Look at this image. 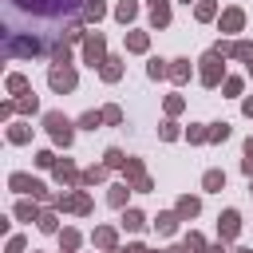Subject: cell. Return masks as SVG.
I'll return each mask as SVG.
<instances>
[{
    "instance_id": "19",
    "label": "cell",
    "mask_w": 253,
    "mask_h": 253,
    "mask_svg": "<svg viewBox=\"0 0 253 253\" xmlns=\"http://www.w3.org/2000/svg\"><path fill=\"white\" fill-rule=\"evenodd\" d=\"M99 75H103L107 83H115V79H123V59H115V55H111V59H107V63L99 67Z\"/></svg>"
},
{
    "instance_id": "34",
    "label": "cell",
    "mask_w": 253,
    "mask_h": 253,
    "mask_svg": "<svg viewBox=\"0 0 253 253\" xmlns=\"http://www.w3.org/2000/svg\"><path fill=\"white\" fill-rule=\"evenodd\" d=\"M40 229H43V233H55V229H59V217H55V210H43V213H40Z\"/></svg>"
},
{
    "instance_id": "8",
    "label": "cell",
    "mask_w": 253,
    "mask_h": 253,
    "mask_svg": "<svg viewBox=\"0 0 253 253\" xmlns=\"http://www.w3.org/2000/svg\"><path fill=\"white\" fill-rule=\"evenodd\" d=\"M8 186H12L16 194H32V198H47V186H43L40 178H32V174H20V170H16L12 178H8Z\"/></svg>"
},
{
    "instance_id": "28",
    "label": "cell",
    "mask_w": 253,
    "mask_h": 253,
    "mask_svg": "<svg viewBox=\"0 0 253 253\" xmlns=\"http://www.w3.org/2000/svg\"><path fill=\"white\" fill-rule=\"evenodd\" d=\"M233 59H241V63H249L253 59V43L249 40H233V51H229Z\"/></svg>"
},
{
    "instance_id": "2",
    "label": "cell",
    "mask_w": 253,
    "mask_h": 253,
    "mask_svg": "<svg viewBox=\"0 0 253 253\" xmlns=\"http://www.w3.org/2000/svg\"><path fill=\"white\" fill-rule=\"evenodd\" d=\"M4 55L8 59H32V55H47V43L36 36H4Z\"/></svg>"
},
{
    "instance_id": "24",
    "label": "cell",
    "mask_w": 253,
    "mask_h": 253,
    "mask_svg": "<svg viewBox=\"0 0 253 253\" xmlns=\"http://www.w3.org/2000/svg\"><path fill=\"white\" fill-rule=\"evenodd\" d=\"M103 166H111V170H123V166H126V154H123L119 146H107V154H103Z\"/></svg>"
},
{
    "instance_id": "7",
    "label": "cell",
    "mask_w": 253,
    "mask_h": 253,
    "mask_svg": "<svg viewBox=\"0 0 253 253\" xmlns=\"http://www.w3.org/2000/svg\"><path fill=\"white\" fill-rule=\"evenodd\" d=\"M51 206H55V210H71V213H91V198H87V190L59 194V198H51Z\"/></svg>"
},
{
    "instance_id": "44",
    "label": "cell",
    "mask_w": 253,
    "mask_h": 253,
    "mask_svg": "<svg viewBox=\"0 0 253 253\" xmlns=\"http://www.w3.org/2000/svg\"><path fill=\"white\" fill-rule=\"evenodd\" d=\"M158 134H162L166 142H174V138H178V123H162V130H158Z\"/></svg>"
},
{
    "instance_id": "49",
    "label": "cell",
    "mask_w": 253,
    "mask_h": 253,
    "mask_svg": "<svg viewBox=\"0 0 253 253\" xmlns=\"http://www.w3.org/2000/svg\"><path fill=\"white\" fill-rule=\"evenodd\" d=\"M162 253H190L186 245H170V249H162Z\"/></svg>"
},
{
    "instance_id": "45",
    "label": "cell",
    "mask_w": 253,
    "mask_h": 253,
    "mask_svg": "<svg viewBox=\"0 0 253 253\" xmlns=\"http://www.w3.org/2000/svg\"><path fill=\"white\" fill-rule=\"evenodd\" d=\"M178 111H182V95H170L166 99V115H178Z\"/></svg>"
},
{
    "instance_id": "11",
    "label": "cell",
    "mask_w": 253,
    "mask_h": 253,
    "mask_svg": "<svg viewBox=\"0 0 253 253\" xmlns=\"http://www.w3.org/2000/svg\"><path fill=\"white\" fill-rule=\"evenodd\" d=\"M55 182L59 186H83V174L75 170L71 158H63V162H55Z\"/></svg>"
},
{
    "instance_id": "29",
    "label": "cell",
    "mask_w": 253,
    "mask_h": 253,
    "mask_svg": "<svg viewBox=\"0 0 253 253\" xmlns=\"http://www.w3.org/2000/svg\"><path fill=\"white\" fill-rule=\"evenodd\" d=\"M194 16H198V20L206 24V20H213V16H217V4H213V0H198V8H194Z\"/></svg>"
},
{
    "instance_id": "37",
    "label": "cell",
    "mask_w": 253,
    "mask_h": 253,
    "mask_svg": "<svg viewBox=\"0 0 253 253\" xmlns=\"http://www.w3.org/2000/svg\"><path fill=\"white\" fill-rule=\"evenodd\" d=\"M190 253H206V241H202V233H186V241H182Z\"/></svg>"
},
{
    "instance_id": "50",
    "label": "cell",
    "mask_w": 253,
    "mask_h": 253,
    "mask_svg": "<svg viewBox=\"0 0 253 253\" xmlns=\"http://www.w3.org/2000/svg\"><path fill=\"white\" fill-rule=\"evenodd\" d=\"M111 253H126V249H123V245H119V249H111Z\"/></svg>"
},
{
    "instance_id": "38",
    "label": "cell",
    "mask_w": 253,
    "mask_h": 253,
    "mask_svg": "<svg viewBox=\"0 0 253 253\" xmlns=\"http://www.w3.org/2000/svg\"><path fill=\"white\" fill-rule=\"evenodd\" d=\"M12 103H16V111H24V115H32V111L40 107V103H36V95H24V99H12Z\"/></svg>"
},
{
    "instance_id": "30",
    "label": "cell",
    "mask_w": 253,
    "mask_h": 253,
    "mask_svg": "<svg viewBox=\"0 0 253 253\" xmlns=\"http://www.w3.org/2000/svg\"><path fill=\"white\" fill-rule=\"evenodd\" d=\"M8 91H12V95H20V99H24V95H28V79H24V75H20V71H12V75H8Z\"/></svg>"
},
{
    "instance_id": "23",
    "label": "cell",
    "mask_w": 253,
    "mask_h": 253,
    "mask_svg": "<svg viewBox=\"0 0 253 253\" xmlns=\"http://www.w3.org/2000/svg\"><path fill=\"white\" fill-rule=\"evenodd\" d=\"M170 79L174 83H186L190 79V59H170Z\"/></svg>"
},
{
    "instance_id": "1",
    "label": "cell",
    "mask_w": 253,
    "mask_h": 253,
    "mask_svg": "<svg viewBox=\"0 0 253 253\" xmlns=\"http://www.w3.org/2000/svg\"><path fill=\"white\" fill-rule=\"evenodd\" d=\"M83 4L87 0H4V36H36L51 55L55 43L87 40Z\"/></svg>"
},
{
    "instance_id": "31",
    "label": "cell",
    "mask_w": 253,
    "mask_h": 253,
    "mask_svg": "<svg viewBox=\"0 0 253 253\" xmlns=\"http://www.w3.org/2000/svg\"><path fill=\"white\" fill-rule=\"evenodd\" d=\"M79 126H83V130L103 126V111H83V115H79Z\"/></svg>"
},
{
    "instance_id": "9",
    "label": "cell",
    "mask_w": 253,
    "mask_h": 253,
    "mask_svg": "<svg viewBox=\"0 0 253 253\" xmlns=\"http://www.w3.org/2000/svg\"><path fill=\"white\" fill-rule=\"evenodd\" d=\"M47 83H51V91H59V95H67V91H75V67L67 63V67H51L47 71Z\"/></svg>"
},
{
    "instance_id": "40",
    "label": "cell",
    "mask_w": 253,
    "mask_h": 253,
    "mask_svg": "<svg viewBox=\"0 0 253 253\" xmlns=\"http://www.w3.org/2000/svg\"><path fill=\"white\" fill-rule=\"evenodd\" d=\"M55 162H59V158H55L51 150H40V154H36V166H43V170H55Z\"/></svg>"
},
{
    "instance_id": "51",
    "label": "cell",
    "mask_w": 253,
    "mask_h": 253,
    "mask_svg": "<svg viewBox=\"0 0 253 253\" xmlns=\"http://www.w3.org/2000/svg\"><path fill=\"white\" fill-rule=\"evenodd\" d=\"M245 67H249V75H253V59H249V63H245Z\"/></svg>"
},
{
    "instance_id": "15",
    "label": "cell",
    "mask_w": 253,
    "mask_h": 253,
    "mask_svg": "<svg viewBox=\"0 0 253 253\" xmlns=\"http://www.w3.org/2000/svg\"><path fill=\"white\" fill-rule=\"evenodd\" d=\"M174 213H178V217H186V221H190V217H198V213H202V202H198V198H190V194H186V198H178V206H174Z\"/></svg>"
},
{
    "instance_id": "14",
    "label": "cell",
    "mask_w": 253,
    "mask_h": 253,
    "mask_svg": "<svg viewBox=\"0 0 253 253\" xmlns=\"http://www.w3.org/2000/svg\"><path fill=\"white\" fill-rule=\"evenodd\" d=\"M170 24V0H150V28H166Z\"/></svg>"
},
{
    "instance_id": "6",
    "label": "cell",
    "mask_w": 253,
    "mask_h": 253,
    "mask_svg": "<svg viewBox=\"0 0 253 253\" xmlns=\"http://www.w3.org/2000/svg\"><path fill=\"white\" fill-rule=\"evenodd\" d=\"M123 174H126V186H130V190H138V194H146V190L154 186V182H150V174H146V166H142L138 158H126Z\"/></svg>"
},
{
    "instance_id": "39",
    "label": "cell",
    "mask_w": 253,
    "mask_h": 253,
    "mask_svg": "<svg viewBox=\"0 0 253 253\" xmlns=\"http://www.w3.org/2000/svg\"><path fill=\"white\" fill-rule=\"evenodd\" d=\"M103 123H111V126H119V123H123V111H119L115 103H111V107H103Z\"/></svg>"
},
{
    "instance_id": "18",
    "label": "cell",
    "mask_w": 253,
    "mask_h": 253,
    "mask_svg": "<svg viewBox=\"0 0 253 253\" xmlns=\"http://www.w3.org/2000/svg\"><path fill=\"white\" fill-rule=\"evenodd\" d=\"M146 75H150V79H170V59H158V55H154V59L146 63Z\"/></svg>"
},
{
    "instance_id": "22",
    "label": "cell",
    "mask_w": 253,
    "mask_h": 253,
    "mask_svg": "<svg viewBox=\"0 0 253 253\" xmlns=\"http://www.w3.org/2000/svg\"><path fill=\"white\" fill-rule=\"evenodd\" d=\"M134 16H138V4H134V0H119V4H115V20H123V24H130Z\"/></svg>"
},
{
    "instance_id": "12",
    "label": "cell",
    "mask_w": 253,
    "mask_h": 253,
    "mask_svg": "<svg viewBox=\"0 0 253 253\" xmlns=\"http://www.w3.org/2000/svg\"><path fill=\"white\" fill-rule=\"evenodd\" d=\"M217 28H221V32H241V28H245V12H241V8H225V12L217 16Z\"/></svg>"
},
{
    "instance_id": "52",
    "label": "cell",
    "mask_w": 253,
    "mask_h": 253,
    "mask_svg": "<svg viewBox=\"0 0 253 253\" xmlns=\"http://www.w3.org/2000/svg\"><path fill=\"white\" fill-rule=\"evenodd\" d=\"M233 253H249V249H233Z\"/></svg>"
},
{
    "instance_id": "35",
    "label": "cell",
    "mask_w": 253,
    "mask_h": 253,
    "mask_svg": "<svg viewBox=\"0 0 253 253\" xmlns=\"http://www.w3.org/2000/svg\"><path fill=\"white\" fill-rule=\"evenodd\" d=\"M123 225H126V229L134 233V229H142V225H146V217H142L138 210H126V213H123Z\"/></svg>"
},
{
    "instance_id": "13",
    "label": "cell",
    "mask_w": 253,
    "mask_h": 253,
    "mask_svg": "<svg viewBox=\"0 0 253 253\" xmlns=\"http://www.w3.org/2000/svg\"><path fill=\"white\" fill-rule=\"evenodd\" d=\"M91 241H95L99 249H107V253H111V249H119V233H115V225H99V229L91 233Z\"/></svg>"
},
{
    "instance_id": "10",
    "label": "cell",
    "mask_w": 253,
    "mask_h": 253,
    "mask_svg": "<svg viewBox=\"0 0 253 253\" xmlns=\"http://www.w3.org/2000/svg\"><path fill=\"white\" fill-rule=\"evenodd\" d=\"M237 233H241V213H237V210H225V213L217 217V237H221V241H233Z\"/></svg>"
},
{
    "instance_id": "36",
    "label": "cell",
    "mask_w": 253,
    "mask_h": 253,
    "mask_svg": "<svg viewBox=\"0 0 253 253\" xmlns=\"http://www.w3.org/2000/svg\"><path fill=\"white\" fill-rule=\"evenodd\" d=\"M229 138V123H213L210 126V142H225Z\"/></svg>"
},
{
    "instance_id": "48",
    "label": "cell",
    "mask_w": 253,
    "mask_h": 253,
    "mask_svg": "<svg viewBox=\"0 0 253 253\" xmlns=\"http://www.w3.org/2000/svg\"><path fill=\"white\" fill-rule=\"evenodd\" d=\"M241 111H245V115L253 119V99H245V103H241Z\"/></svg>"
},
{
    "instance_id": "25",
    "label": "cell",
    "mask_w": 253,
    "mask_h": 253,
    "mask_svg": "<svg viewBox=\"0 0 253 253\" xmlns=\"http://www.w3.org/2000/svg\"><path fill=\"white\" fill-rule=\"evenodd\" d=\"M126 194H130V186H126V182H119V186H111V194H107V202H111L115 210H123V206H126Z\"/></svg>"
},
{
    "instance_id": "41",
    "label": "cell",
    "mask_w": 253,
    "mask_h": 253,
    "mask_svg": "<svg viewBox=\"0 0 253 253\" xmlns=\"http://www.w3.org/2000/svg\"><path fill=\"white\" fill-rule=\"evenodd\" d=\"M241 170L253 178V138H245V158H241Z\"/></svg>"
},
{
    "instance_id": "20",
    "label": "cell",
    "mask_w": 253,
    "mask_h": 253,
    "mask_svg": "<svg viewBox=\"0 0 253 253\" xmlns=\"http://www.w3.org/2000/svg\"><path fill=\"white\" fill-rule=\"evenodd\" d=\"M8 142H12V146H24V142H32V126H24V123L8 126Z\"/></svg>"
},
{
    "instance_id": "16",
    "label": "cell",
    "mask_w": 253,
    "mask_h": 253,
    "mask_svg": "<svg viewBox=\"0 0 253 253\" xmlns=\"http://www.w3.org/2000/svg\"><path fill=\"white\" fill-rule=\"evenodd\" d=\"M103 16H107V4L103 0H87L83 4V24H99Z\"/></svg>"
},
{
    "instance_id": "53",
    "label": "cell",
    "mask_w": 253,
    "mask_h": 253,
    "mask_svg": "<svg viewBox=\"0 0 253 253\" xmlns=\"http://www.w3.org/2000/svg\"><path fill=\"white\" fill-rule=\"evenodd\" d=\"M186 4H190V0H186Z\"/></svg>"
},
{
    "instance_id": "5",
    "label": "cell",
    "mask_w": 253,
    "mask_h": 253,
    "mask_svg": "<svg viewBox=\"0 0 253 253\" xmlns=\"http://www.w3.org/2000/svg\"><path fill=\"white\" fill-rule=\"evenodd\" d=\"M111 55H107V40H103V32H87V40H83V63H91V67H103Z\"/></svg>"
},
{
    "instance_id": "17",
    "label": "cell",
    "mask_w": 253,
    "mask_h": 253,
    "mask_svg": "<svg viewBox=\"0 0 253 253\" xmlns=\"http://www.w3.org/2000/svg\"><path fill=\"white\" fill-rule=\"evenodd\" d=\"M221 186H225V170H206V174H202V190L217 194Z\"/></svg>"
},
{
    "instance_id": "3",
    "label": "cell",
    "mask_w": 253,
    "mask_h": 253,
    "mask_svg": "<svg viewBox=\"0 0 253 253\" xmlns=\"http://www.w3.org/2000/svg\"><path fill=\"white\" fill-rule=\"evenodd\" d=\"M198 79H202V87H217V83L225 79V55H221L217 47H210V51L202 55V71H198Z\"/></svg>"
},
{
    "instance_id": "47",
    "label": "cell",
    "mask_w": 253,
    "mask_h": 253,
    "mask_svg": "<svg viewBox=\"0 0 253 253\" xmlns=\"http://www.w3.org/2000/svg\"><path fill=\"white\" fill-rule=\"evenodd\" d=\"M206 253H225V241H217V245H206Z\"/></svg>"
},
{
    "instance_id": "33",
    "label": "cell",
    "mask_w": 253,
    "mask_h": 253,
    "mask_svg": "<svg viewBox=\"0 0 253 253\" xmlns=\"http://www.w3.org/2000/svg\"><path fill=\"white\" fill-rule=\"evenodd\" d=\"M107 170H111V166H91V170H83V186H95V182H103V178H107Z\"/></svg>"
},
{
    "instance_id": "21",
    "label": "cell",
    "mask_w": 253,
    "mask_h": 253,
    "mask_svg": "<svg viewBox=\"0 0 253 253\" xmlns=\"http://www.w3.org/2000/svg\"><path fill=\"white\" fill-rule=\"evenodd\" d=\"M178 221H182V217H178V213H158V221H154V229H158V233H162V237H170V233H174V229H178Z\"/></svg>"
},
{
    "instance_id": "46",
    "label": "cell",
    "mask_w": 253,
    "mask_h": 253,
    "mask_svg": "<svg viewBox=\"0 0 253 253\" xmlns=\"http://www.w3.org/2000/svg\"><path fill=\"white\" fill-rule=\"evenodd\" d=\"M8 253H24V237H12L8 241Z\"/></svg>"
},
{
    "instance_id": "27",
    "label": "cell",
    "mask_w": 253,
    "mask_h": 253,
    "mask_svg": "<svg viewBox=\"0 0 253 253\" xmlns=\"http://www.w3.org/2000/svg\"><path fill=\"white\" fill-rule=\"evenodd\" d=\"M40 213H43V210H36V202H20V206H16V217H20V221H40Z\"/></svg>"
},
{
    "instance_id": "42",
    "label": "cell",
    "mask_w": 253,
    "mask_h": 253,
    "mask_svg": "<svg viewBox=\"0 0 253 253\" xmlns=\"http://www.w3.org/2000/svg\"><path fill=\"white\" fill-rule=\"evenodd\" d=\"M186 138H190V142H210V130H206V126H190Z\"/></svg>"
},
{
    "instance_id": "43",
    "label": "cell",
    "mask_w": 253,
    "mask_h": 253,
    "mask_svg": "<svg viewBox=\"0 0 253 253\" xmlns=\"http://www.w3.org/2000/svg\"><path fill=\"white\" fill-rule=\"evenodd\" d=\"M221 87H225V95H241V79H237V75H229Z\"/></svg>"
},
{
    "instance_id": "26",
    "label": "cell",
    "mask_w": 253,
    "mask_h": 253,
    "mask_svg": "<svg viewBox=\"0 0 253 253\" xmlns=\"http://www.w3.org/2000/svg\"><path fill=\"white\" fill-rule=\"evenodd\" d=\"M146 47H150V36L146 32H130L126 36V51H146Z\"/></svg>"
},
{
    "instance_id": "32",
    "label": "cell",
    "mask_w": 253,
    "mask_h": 253,
    "mask_svg": "<svg viewBox=\"0 0 253 253\" xmlns=\"http://www.w3.org/2000/svg\"><path fill=\"white\" fill-rule=\"evenodd\" d=\"M59 245H63V253H75L79 249V229H63L59 233Z\"/></svg>"
},
{
    "instance_id": "4",
    "label": "cell",
    "mask_w": 253,
    "mask_h": 253,
    "mask_svg": "<svg viewBox=\"0 0 253 253\" xmlns=\"http://www.w3.org/2000/svg\"><path fill=\"white\" fill-rule=\"evenodd\" d=\"M43 126H47V134H51V142H55V146H63V150L71 146L75 130H71V123H67L59 111H47V115H43Z\"/></svg>"
}]
</instances>
